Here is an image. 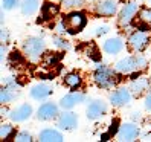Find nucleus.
I'll return each mask as SVG.
<instances>
[{"mask_svg":"<svg viewBox=\"0 0 151 142\" xmlns=\"http://www.w3.org/2000/svg\"><path fill=\"white\" fill-rule=\"evenodd\" d=\"M93 79H95V83L99 86V87H102V89L113 87L114 84L119 81L116 72H114L113 69L104 66V64H99V66L96 67L95 75H93Z\"/></svg>","mask_w":151,"mask_h":142,"instance_id":"f257e3e1","label":"nucleus"},{"mask_svg":"<svg viewBox=\"0 0 151 142\" xmlns=\"http://www.w3.org/2000/svg\"><path fill=\"white\" fill-rule=\"evenodd\" d=\"M147 67V60L142 55H134V57H125L118 61L116 70L122 74H130L136 72V70H142Z\"/></svg>","mask_w":151,"mask_h":142,"instance_id":"f03ea898","label":"nucleus"},{"mask_svg":"<svg viewBox=\"0 0 151 142\" xmlns=\"http://www.w3.org/2000/svg\"><path fill=\"white\" fill-rule=\"evenodd\" d=\"M44 40L40 37H31L23 43V50H24V55L31 58L32 61H37L43 54H44Z\"/></svg>","mask_w":151,"mask_h":142,"instance_id":"7ed1b4c3","label":"nucleus"},{"mask_svg":"<svg viewBox=\"0 0 151 142\" xmlns=\"http://www.w3.org/2000/svg\"><path fill=\"white\" fill-rule=\"evenodd\" d=\"M63 23H64V28L69 34H78L84 29L87 19L83 12H70L69 15H66Z\"/></svg>","mask_w":151,"mask_h":142,"instance_id":"20e7f679","label":"nucleus"},{"mask_svg":"<svg viewBox=\"0 0 151 142\" xmlns=\"http://www.w3.org/2000/svg\"><path fill=\"white\" fill-rule=\"evenodd\" d=\"M148 41H150V38L145 31H134L128 37V44L134 52H142L148 46Z\"/></svg>","mask_w":151,"mask_h":142,"instance_id":"39448f33","label":"nucleus"},{"mask_svg":"<svg viewBox=\"0 0 151 142\" xmlns=\"http://www.w3.org/2000/svg\"><path fill=\"white\" fill-rule=\"evenodd\" d=\"M133 25L139 31H148L151 28V9L150 8H140L137 15L133 19Z\"/></svg>","mask_w":151,"mask_h":142,"instance_id":"423d86ee","label":"nucleus"},{"mask_svg":"<svg viewBox=\"0 0 151 142\" xmlns=\"http://www.w3.org/2000/svg\"><path fill=\"white\" fill-rule=\"evenodd\" d=\"M139 135V128L136 124L133 122H125L119 127L118 131V139L119 141H134Z\"/></svg>","mask_w":151,"mask_h":142,"instance_id":"0eeeda50","label":"nucleus"},{"mask_svg":"<svg viewBox=\"0 0 151 142\" xmlns=\"http://www.w3.org/2000/svg\"><path fill=\"white\" fill-rule=\"evenodd\" d=\"M105 112H107V104L102 99H95L88 104V107H87V118L88 119H98V118H101Z\"/></svg>","mask_w":151,"mask_h":142,"instance_id":"6e6552de","label":"nucleus"},{"mask_svg":"<svg viewBox=\"0 0 151 142\" xmlns=\"http://www.w3.org/2000/svg\"><path fill=\"white\" fill-rule=\"evenodd\" d=\"M136 12H137V5L136 3H127L125 6L122 8V11L119 14V25L121 26H127L133 22V19L136 17Z\"/></svg>","mask_w":151,"mask_h":142,"instance_id":"1a4fd4ad","label":"nucleus"},{"mask_svg":"<svg viewBox=\"0 0 151 142\" xmlns=\"http://www.w3.org/2000/svg\"><path fill=\"white\" fill-rule=\"evenodd\" d=\"M78 124V118L76 115L72 113V112H64L58 116V121H57V125L61 128V130H73Z\"/></svg>","mask_w":151,"mask_h":142,"instance_id":"9d476101","label":"nucleus"},{"mask_svg":"<svg viewBox=\"0 0 151 142\" xmlns=\"http://www.w3.org/2000/svg\"><path fill=\"white\" fill-rule=\"evenodd\" d=\"M95 11H96L98 15L111 17L116 12V2H114V0H99L95 6Z\"/></svg>","mask_w":151,"mask_h":142,"instance_id":"9b49d317","label":"nucleus"},{"mask_svg":"<svg viewBox=\"0 0 151 142\" xmlns=\"http://www.w3.org/2000/svg\"><path fill=\"white\" fill-rule=\"evenodd\" d=\"M57 115H58V107L54 102H44L43 105H40V109L37 112V116L40 121H50Z\"/></svg>","mask_w":151,"mask_h":142,"instance_id":"f8f14e48","label":"nucleus"},{"mask_svg":"<svg viewBox=\"0 0 151 142\" xmlns=\"http://www.w3.org/2000/svg\"><path fill=\"white\" fill-rule=\"evenodd\" d=\"M130 99H131V90L130 89H125V87L119 89V90L111 93V96H110V102L113 105H116V107H121V105L128 104Z\"/></svg>","mask_w":151,"mask_h":142,"instance_id":"ddd939ff","label":"nucleus"},{"mask_svg":"<svg viewBox=\"0 0 151 142\" xmlns=\"http://www.w3.org/2000/svg\"><path fill=\"white\" fill-rule=\"evenodd\" d=\"M32 115V107L29 104H22L20 107H17L15 110H12L9 113V118L14 121V122H22V121H26L29 116Z\"/></svg>","mask_w":151,"mask_h":142,"instance_id":"4468645a","label":"nucleus"},{"mask_svg":"<svg viewBox=\"0 0 151 142\" xmlns=\"http://www.w3.org/2000/svg\"><path fill=\"white\" fill-rule=\"evenodd\" d=\"M86 99V95L81 93V92H76V93H69L66 96H63L60 101V105L63 109H72L73 105L79 104V102H83Z\"/></svg>","mask_w":151,"mask_h":142,"instance_id":"2eb2a0df","label":"nucleus"},{"mask_svg":"<svg viewBox=\"0 0 151 142\" xmlns=\"http://www.w3.org/2000/svg\"><path fill=\"white\" fill-rule=\"evenodd\" d=\"M124 49V41L121 37H113V38H109L105 40L104 43V50L110 55H116Z\"/></svg>","mask_w":151,"mask_h":142,"instance_id":"dca6fc26","label":"nucleus"},{"mask_svg":"<svg viewBox=\"0 0 151 142\" xmlns=\"http://www.w3.org/2000/svg\"><path fill=\"white\" fill-rule=\"evenodd\" d=\"M148 87H150V79L145 78V76H140V78H136V79H133L131 84H130V90L133 95H142L144 92L148 90Z\"/></svg>","mask_w":151,"mask_h":142,"instance_id":"f3484780","label":"nucleus"},{"mask_svg":"<svg viewBox=\"0 0 151 142\" xmlns=\"http://www.w3.org/2000/svg\"><path fill=\"white\" fill-rule=\"evenodd\" d=\"M50 93H52V86H49V84H37L31 89V96L37 101L46 99Z\"/></svg>","mask_w":151,"mask_h":142,"instance_id":"a211bd4d","label":"nucleus"},{"mask_svg":"<svg viewBox=\"0 0 151 142\" xmlns=\"http://www.w3.org/2000/svg\"><path fill=\"white\" fill-rule=\"evenodd\" d=\"M38 138H40L41 142H61L63 141V135L57 130H52V128L43 130Z\"/></svg>","mask_w":151,"mask_h":142,"instance_id":"6ab92c4d","label":"nucleus"},{"mask_svg":"<svg viewBox=\"0 0 151 142\" xmlns=\"http://www.w3.org/2000/svg\"><path fill=\"white\" fill-rule=\"evenodd\" d=\"M58 14V6L55 3H50V2H46L41 8V17L43 20H52L54 17Z\"/></svg>","mask_w":151,"mask_h":142,"instance_id":"aec40b11","label":"nucleus"},{"mask_svg":"<svg viewBox=\"0 0 151 142\" xmlns=\"http://www.w3.org/2000/svg\"><path fill=\"white\" fill-rule=\"evenodd\" d=\"M17 95H19V92H14V87L5 86V87H2V90H0V101L3 104H8V102H11Z\"/></svg>","mask_w":151,"mask_h":142,"instance_id":"412c9836","label":"nucleus"},{"mask_svg":"<svg viewBox=\"0 0 151 142\" xmlns=\"http://www.w3.org/2000/svg\"><path fill=\"white\" fill-rule=\"evenodd\" d=\"M38 9V0H23L22 2V12L24 15H32Z\"/></svg>","mask_w":151,"mask_h":142,"instance_id":"4be33fe9","label":"nucleus"},{"mask_svg":"<svg viewBox=\"0 0 151 142\" xmlns=\"http://www.w3.org/2000/svg\"><path fill=\"white\" fill-rule=\"evenodd\" d=\"M64 83L70 89H76V87L81 86V76H79L78 74H69L64 78Z\"/></svg>","mask_w":151,"mask_h":142,"instance_id":"5701e85b","label":"nucleus"},{"mask_svg":"<svg viewBox=\"0 0 151 142\" xmlns=\"http://www.w3.org/2000/svg\"><path fill=\"white\" fill-rule=\"evenodd\" d=\"M12 133H14L12 125H9V124H2V127H0V138H2V141L9 139L12 136Z\"/></svg>","mask_w":151,"mask_h":142,"instance_id":"b1692460","label":"nucleus"},{"mask_svg":"<svg viewBox=\"0 0 151 142\" xmlns=\"http://www.w3.org/2000/svg\"><path fill=\"white\" fill-rule=\"evenodd\" d=\"M61 55L60 54H46L44 55V64L46 66H55L60 61Z\"/></svg>","mask_w":151,"mask_h":142,"instance_id":"393cba45","label":"nucleus"},{"mask_svg":"<svg viewBox=\"0 0 151 142\" xmlns=\"http://www.w3.org/2000/svg\"><path fill=\"white\" fill-rule=\"evenodd\" d=\"M15 141L17 142H31L32 141V136L29 135L28 131H20L15 135Z\"/></svg>","mask_w":151,"mask_h":142,"instance_id":"a878e982","label":"nucleus"},{"mask_svg":"<svg viewBox=\"0 0 151 142\" xmlns=\"http://www.w3.org/2000/svg\"><path fill=\"white\" fill-rule=\"evenodd\" d=\"M84 3V0H63L64 8H78Z\"/></svg>","mask_w":151,"mask_h":142,"instance_id":"bb28decb","label":"nucleus"},{"mask_svg":"<svg viewBox=\"0 0 151 142\" xmlns=\"http://www.w3.org/2000/svg\"><path fill=\"white\" fill-rule=\"evenodd\" d=\"M54 44H55V46L57 48H60V49H69V46H70V44L66 41V40H63V38H54Z\"/></svg>","mask_w":151,"mask_h":142,"instance_id":"cd10ccee","label":"nucleus"},{"mask_svg":"<svg viewBox=\"0 0 151 142\" xmlns=\"http://www.w3.org/2000/svg\"><path fill=\"white\" fill-rule=\"evenodd\" d=\"M11 63L14 64V63H23V58L20 57V54H19V52H12V54H11Z\"/></svg>","mask_w":151,"mask_h":142,"instance_id":"c85d7f7f","label":"nucleus"},{"mask_svg":"<svg viewBox=\"0 0 151 142\" xmlns=\"http://www.w3.org/2000/svg\"><path fill=\"white\" fill-rule=\"evenodd\" d=\"M2 2H3L5 9H12V8L17 5V0H2Z\"/></svg>","mask_w":151,"mask_h":142,"instance_id":"c756f323","label":"nucleus"},{"mask_svg":"<svg viewBox=\"0 0 151 142\" xmlns=\"http://www.w3.org/2000/svg\"><path fill=\"white\" fill-rule=\"evenodd\" d=\"M110 31L109 26H99V28L96 29V35H104V34H107Z\"/></svg>","mask_w":151,"mask_h":142,"instance_id":"7c9ffc66","label":"nucleus"},{"mask_svg":"<svg viewBox=\"0 0 151 142\" xmlns=\"http://www.w3.org/2000/svg\"><path fill=\"white\" fill-rule=\"evenodd\" d=\"M145 107H147L148 110H151V93L147 96V99H145Z\"/></svg>","mask_w":151,"mask_h":142,"instance_id":"2f4dec72","label":"nucleus"},{"mask_svg":"<svg viewBox=\"0 0 151 142\" xmlns=\"http://www.w3.org/2000/svg\"><path fill=\"white\" fill-rule=\"evenodd\" d=\"M150 2H151V0H150Z\"/></svg>","mask_w":151,"mask_h":142,"instance_id":"473e14b6","label":"nucleus"}]
</instances>
